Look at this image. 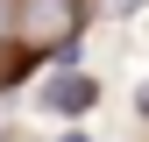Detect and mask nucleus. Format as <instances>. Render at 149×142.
<instances>
[{
  "instance_id": "obj_3",
  "label": "nucleus",
  "mask_w": 149,
  "mask_h": 142,
  "mask_svg": "<svg viewBox=\"0 0 149 142\" xmlns=\"http://www.w3.org/2000/svg\"><path fill=\"white\" fill-rule=\"evenodd\" d=\"M14 29V0H0V36H7Z\"/></svg>"
},
{
  "instance_id": "obj_1",
  "label": "nucleus",
  "mask_w": 149,
  "mask_h": 142,
  "mask_svg": "<svg viewBox=\"0 0 149 142\" xmlns=\"http://www.w3.org/2000/svg\"><path fill=\"white\" fill-rule=\"evenodd\" d=\"M71 22H78V0H22L14 7L22 43H57V36H71Z\"/></svg>"
},
{
  "instance_id": "obj_2",
  "label": "nucleus",
  "mask_w": 149,
  "mask_h": 142,
  "mask_svg": "<svg viewBox=\"0 0 149 142\" xmlns=\"http://www.w3.org/2000/svg\"><path fill=\"white\" fill-rule=\"evenodd\" d=\"M43 100L57 106V114H85V106L100 100V85H92V78H78V71H57V78L43 85Z\"/></svg>"
},
{
  "instance_id": "obj_6",
  "label": "nucleus",
  "mask_w": 149,
  "mask_h": 142,
  "mask_svg": "<svg viewBox=\"0 0 149 142\" xmlns=\"http://www.w3.org/2000/svg\"><path fill=\"white\" fill-rule=\"evenodd\" d=\"M64 142H85V135H64Z\"/></svg>"
},
{
  "instance_id": "obj_4",
  "label": "nucleus",
  "mask_w": 149,
  "mask_h": 142,
  "mask_svg": "<svg viewBox=\"0 0 149 142\" xmlns=\"http://www.w3.org/2000/svg\"><path fill=\"white\" fill-rule=\"evenodd\" d=\"M107 7H114V14H128V7H142V0H107Z\"/></svg>"
},
{
  "instance_id": "obj_5",
  "label": "nucleus",
  "mask_w": 149,
  "mask_h": 142,
  "mask_svg": "<svg viewBox=\"0 0 149 142\" xmlns=\"http://www.w3.org/2000/svg\"><path fill=\"white\" fill-rule=\"evenodd\" d=\"M135 106H142V121H149V85H142V93H135Z\"/></svg>"
}]
</instances>
